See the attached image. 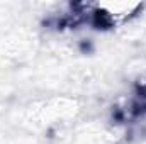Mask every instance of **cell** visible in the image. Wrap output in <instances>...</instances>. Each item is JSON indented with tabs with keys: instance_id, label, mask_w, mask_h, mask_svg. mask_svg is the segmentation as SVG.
<instances>
[{
	"instance_id": "1",
	"label": "cell",
	"mask_w": 146,
	"mask_h": 144,
	"mask_svg": "<svg viewBox=\"0 0 146 144\" xmlns=\"http://www.w3.org/2000/svg\"><path fill=\"white\" fill-rule=\"evenodd\" d=\"M87 22L100 29H117L131 24L145 10V3L131 0H102L78 3Z\"/></svg>"
}]
</instances>
